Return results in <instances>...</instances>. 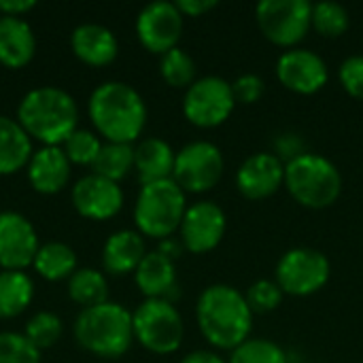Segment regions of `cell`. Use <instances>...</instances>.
I'll return each instance as SVG.
<instances>
[{"label":"cell","instance_id":"obj_1","mask_svg":"<svg viewBox=\"0 0 363 363\" xmlns=\"http://www.w3.org/2000/svg\"><path fill=\"white\" fill-rule=\"evenodd\" d=\"M253 311L240 291L228 283H215L202 289L196 304V321L202 338L219 349L234 351L251 338Z\"/></svg>","mask_w":363,"mask_h":363},{"label":"cell","instance_id":"obj_2","mask_svg":"<svg viewBox=\"0 0 363 363\" xmlns=\"http://www.w3.org/2000/svg\"><path fill=\"white\" fill-rule=\"evenodd\" d=\"M89 119L106 143L132 145L145 130L147 104L143 96L123 81L98 85L87 102Z\"/></svg>","mask_w":363,"mask_h":363},{"label":"cell","instance_id":"obj_3","mask_svg":"<svg viewBox=\"0 0 363 363\" xmlns=\"http://www.w3.org/2000/svg\"><path fill=\"white\" fill-rule=\"evenodd\" d=\"M74 98L53 85L30 89L17 106V123L45 147H60L77 130Z\"/></svg>","mask_w":363,"mask_h":363},{"label":"cell","instance_id":"obj_4","mask_svg":"<svg viewBox=\"0 0 363 363\" xmlns=\"http://www.w3.org/2000/svg\"><path fill=\"white\" fill-rule=\"evenodd\" d=\"M72 332L79 347L104 359H117L125 355L134 342L132 313L117 302L83 308Z\"/></svg>","mask_w":363,"mask_h":363},{"label":"cell","instance_id":"obj_5","mask_svg":"<svg viewBox=\"0 0 363 363\" xmlns=\"http://www.w3.org/2000/svg\"><path fill=\"white\" fill-rule=\"evenodd\" d=\"M285 189L300 206L323 211L340 198L342 174L330 157L306 151L285 164Z\"/></svg>","mask_w":363,"mask_h":363},{"label":"cell","instance_id":"obj_6","mask_svg":"<svg viewBox=\"0 0 363 363\" xmlns=\"http://www.w3.org/2000/svg\"><path fill=\"white\" fill-rule=\"evenodd\" d=\"M187 194L172 181H155L140 187L134 204L136 232L147 238H170L179 232L187 211Z\"/></svg>","mask_w":363,"mask_h":363},{"label":"cell","instance_id":"obj_7","mask_svg":"<svg viewBox=\"0 0 363 363\" xmlns=\"http://www.w3.org/2000/svg\"><path fill=\"white\" fill-rule=\"evenodd\" d=\"M134 340L155 355L177 353L183 345L185 323L168 300H145L132 313Z\"/></svg>","mask_w":363,"mask_h":363},{"label":"cell","instance_id":"obj_8","mask_svg":"<svg viewBox=\"0 0 363 363\" xmlns=\"http://www.w3.org/2000/svg\"><path fill=\"white\" fill-rule=\"evenodd\" d=\"M259 32L277 47H298L313 28V4L308 0H262L255 6Z\"/></svg>","mask_w":363,"mask_h":363},{"label":"cell","instance_id":"obj_9","mask_svg":"<svg viewBox=\"0 0 363 363\" xmlns=\"http://www.w3.org/2000/svg\"><path fill=\"white\" fill-rule=\"evenodd\" d=\"M332 277L328 255L313 247H294L285 251L277 264L274 281L285 296L306 298L321 291Z\"/></svg>","mask_w":363,"mask_h":363},{"label":"cell","instance_id":"obj_10","mask_svg":"<svg viewBox=\"0 0 363 363\" xmlns=\"http://www.w3.org/2000/svg\"><path fill=\"white\" fill-rule=\"evenodd\" d=\"M236 108L232 94V81L219 74H206L196 79L183 96L185 119L202 130L223 125Z\"/></svg>","mask_w":363,"mask_h":363},{"label":"cell","instance_id":"obj_11","mask_svg":"<svg viewBox=\"0 0 363 363\" xmlns=\"http://www.w3.org/2000/svg\"><path fill=\"white\" fill-rule=\"evenodd\" d=\"M225 157L211 140H191L177 151L172 181L185 194H206L221 181Z\"/></svg>","mask_w":363,"mask_h":363},{"label":"cell","instance_id":"obj_12","mask_svg":"<svg viewBox=\"0 0 363 363\" xmlns=\"http://www.w3.org/2000/svg\"><path fill=\"white\" fill-rule=\"evenodd\" d=\"M228 232V215L213 200H200L187 206L179 228V240L185 251L204 255L217 249Z\"/></svg>","mask_w":363,"mask_h":363},{"label":"cell","instance_id":"obj_13","mask_svg":"<svg viewBox=\"0 0 363 363\" xmlns=\"http://www.w3.org/2000/svg\"><path fill=\"white\" fill-rule=\"evenodd\" d=\"M183 13L177 2L155 0L140 9L136 17V36L140 45L157 55L179 47L183 34Z\"/></svg>","mask_w":363,"mask_h":363},{"label":"cell","instance_id":"obj_14","mask_svg":"<svg viewBox=\"0 0 363 363\" xmlns=\"http://www.w3.org/2000/svg\"><path fill=\"white\" fill-rule=\"evenodd\" d=\"M279 83L300 96H311L321 91L330 81L328 62L313 49L294 47L285 49L277 60Z\"/></svg>","mask_w":363,"mask_h":363},{"label":"cell","instance_id":"obj_15","mask_svg":"<svg viewBox=\"0 0 363 363\" xmlns=\"http://www.w3.org/2000/svg\"><path fill=\"white\" fill-rule=\"evenodd\" d=\"M236 189L247 200H266L285 187V162L274 151L251 153L234 174Z\"/></svg>","mask_w":363,"mask_h":363},{"label":"cell","instance_id":"obj_16","mask_svg":"<svg viewBox=\"0 0 363 363\" xmlns=\"http://www.w3.org/2000/svg\"><path fill=\"white\" fill-rule=\"evenodd\" d=\"M38 236L32 223L15 213H0V268L2 270H19L23 272L34 264L38 253Z\"/></svg>","mask_w":363,"mask_h":363},{"label":"cell","instance_id":"obj_17","mask_svg":"<svg viewBox=\"0 0 363 363\" xmlns=\"http://www.w3.org/2000/svg\"><path fill=\"white\" fill-rule=\"evenodd\" d=\"M72 204L81 217L91 221H106L121 211L123 191L119 183L102 179L91 172L74 183Z\"/></svg>","mask_w":363,"mask_h":363},{"label":"cell","instance_id":"obj_18","mask_svg":"<svg viewBox=\"0 0 363 363\" xmlns=\"http://www.w3.org/2000/svg\"><path fill=\"white\" fill-rule=\"evenodd\" d=\"M134 281L147 300H168L174 304V298H179L174 262L162 255L157 249L145 255L134 272Z\"/></svg>","mask_w":363,"mask_h":363},{"label":"cell","instance_id":"obj_19","mask_svg":"<svg viewBox=\"0 0 363 363\" xmlns=\"http://www.w3.org/2000/svg\"><path fill=\"white\" fill-rule=\"evenodd\" d=\"M70 179V162L62 147H43L32 153L28 164V181L34 191L51 196L66 187Z\"/></svg>","mask_w":363,"mask_h":363},{"label":"cell","instance_id":"obj_20","mask_svg":"<svg viewBox=\"0 0 363 363\" xmlns=\"http://www.w3.org/2000/svg\"><path fill=\"white\" fill-rule=\"evenodd\" d=\"M145 236L136 230H119L108 236L102 249V266L108 274L123 277L136 272L147 255Z\"/></svg>","mask_w":363,"mask_h":363},{"label":"cell","instance_id":"obj_21","mask_svg":"<svg viewBox=\"0 0 363 363\" xmlns=\"http://www.w3.org/2000/svg\"><path fill=\"white\" fill-rule=\"evenodd\" d=\"M70 45L74 55L89 66H106L119 53L117 36L100 23H81L72 30Z\"/></svg>","mask_w":363,"mask_h":363},{"label":"cell","instance_id":"obj_22","mask_svg":"<svg viewBox=\"0 0 363 363\" xmlns=\"http://www.w3.org/2000/svg\"><path fill=\"white\" fill-rule=\"evenodd\" d=\"M36 38L30 23L21 17L0 15V64L6 68H23L32 62Z\"/></svg>","mask_w":363,"mask_h":363},{"label":"cell","instance_id":"obj_23","mask_svg":"<svg viewBox=\"0 0 363 363\" xmlns=\"http://www.w3.org/2000/svg\"><path fill=\"white\" fill-rule=\"evenodd\" d=\"M177 151L164 138L151 136L134 147V170L143 185L172 179Z\"/></svg>","mask_w":363,"mask_h":363},{"label":"cell","instance_id":"obj_24","mask_svg":"<svg viewBox=\"0 0 363 363\" xmlns=\"http://www.w3.org/2000/svg\"><path fill=\"white\" fill-rule=\"evenodd\" d=\"M32 157V138L11 117L0 115V174H15Z\"/></svg>","mask_w":363,"mask_h":363},{"label":"cell","instance_id":"obj_25","mask_svg":"<svg viewBox=\"0 0 363 363\" xmlns=\"http://www.w3.org/2000/svg\"><path fill=\"white\" fill-rule=\"evenodd\" d=\"M34 298V283L26 272L2 270L0 272V319L19 317Z\"/></svg>","mask_w":363,"mask_h":363},{"label":"cell","instance_id":"obj_26","mask_svg":"<svg viewBox=\"0 0 363 363\" xmlns=\"http://www.w3.org/2000/svg\"><path fill=\"white\" fill-rule=\"evenodd\" d=\"M32 266L45 281H64L77 272V255L64 242H47L38 247Z\"/></svg>","mask_w":363,"mask_h":363},{"label":"cell","instance_id":"obj_27","mask_svg":"<svg viewBox=\"0 0 363 363\" xmlns=\"http://www.w3.org/2000/svg\"><path fill=\"white\" fill-rule=\"evenodd\" d=\"M68 296L83 308L108 302V285L104 274L94 268H77V272L68 279Z\"/></svg>","mask_w":363,"mask_h":363},{"label":"cell","instance_id":"obj_28","mask_svg":"<svg viewBox=\"0 0 363 363\" xmlns=\"http://www.w3.org/2000/svg\"><path fill=\"white\" fill-rule=\"evenodd\" d=\"M134 168V147L123 143H104L91 170L94 174L119 183Z\"/></svg>","mask_w":363,"mask_h":363},{"label":"cell","instance_id":"obj_29","mask_svg":"<svg viewBox=\"0 0 363 363\" xmlns=\"http://www.w3.org/2000/svg\"><path fill=\"white\" fill-rule=\"evenodd\" d=\"M160 74L170 87H183L187 89L198 77L196 60L181 47H174L160 55Z\"/></svg>","mask_w":363,"mask_h":363},{"label":"cell","instance_id":"obj_30","mask_svg":"<svg viewBox=\"0 0 363 363\" xmlns=\"http://www.w3.org/2000/svg\"><path fill=\"white\" fill-rule=\"evenodd\" d=\"M228 363H289L285 349L270 338H249L230 351Z\"/></svg>","mask_w":363,"mask_h":363},{"label":"cell","instance_id":"obj_31","mask_svg":"<svg viewBox=\"0 0 363 363\" xmlns=\"http://www.w3.org/2000/svg\"><path fill=\"white\" fill-rule=\"evenodd\" d=\"M351 26L349 9L334 0H323L313 4V30L325 38L342 36Z\"/></svg>","mask_w":363,"mask_h":363},{"label":"cell","instance_id":"obj_32","mask_svg":"<svg viewBox=\"0 0 363 363\" xmlns=\"http://www.w3.org/2000/svg\"><path fill=\"white\" fill-rule=\"evenodd\" d=\"M64 325L62 319L53 313H36L28 323H26V332L23 336L32 342V347H36L38 351L43 349H51L57 345V340L62 338Z\"/></svg>","mask_w":363,"mask_h":363},{"label":"cell","instance_id":"obj_33","mask_svg":"<svg viewBox=\"0 0 363 363\" xmlns=\"http://www.w3.org/2000/svg\"><path fill=\"white\" fill-rule=\"evenodd\" d=\"M62 149H64V153H66V157H68L70 164L94 166V162H96V157H98V153L102 149V143H100V138L94 132L79 130L77 128L66 138V143L62 145Z\"/></svg>","mask_w":363,"mask_h":363},{"label":"cell","instance_id":"obj_34","mask_svg":"<svg viewBox=\"0 0 363 363\" xmlns=\"http://www.w3.org/2000/svg\"><path fill=\"white\" fill-rule=\"evenodd\" d=\"M245 298H247L253 315H266L281 306L285 294L274 279H259L249 285V289L245 291Z\"/></svg>","mask_w":363,"mask_h":363},{"label":"cell","instance_id":"obj_35","mask_svg":"<svg viewBox=\"0 0 363 363\" xmlns=\"http://www.w3.org/2000/svg\"><path fill=\"white\" fill-rule=\"evenodd\" d=\"M0 363H40V351L23 334L0 332Z\"/></svg>","mask_w":363,"mask_h":363},{"label":"cell","instance_id":"obj_36","mask_svg":"<svg viewBox=\"0 0 363 363\" xmlns=\"http://www.w3.org/2000/svg\"><path fill=\"white\" fill-rule=\"evenodd\" d=\"M338 81L349 96L363 100V55H349L340 62Z\"/></svg>","mask_w":363,"mask_h":363},{"label":"cell","instance_id":"obj_37","mask_svg":"<svg viewBox=\"0 0 363 363\" xmlns=\"http://www.w3.org/2000/svg\"><path fill=\"white\" fill-rule=\"evenodd\" d=\"M266 91V83L255 72H245L232 81V94L236 104H255Z\"/></svg>","mask_w":363,"mask_h":363},{"label":"cell","instance_id":"obj_38","mask_svg":"<svg viewBox=\"0 0 363 363\" xmlns=\"http://www.w3.org/2000/svg\"><path fill=\"white\" fill-rule=\"evenodd\" d=\"M274 153L287 164L289 160L306 153V149H304V143H302V138L298 134H281L274 140Z\"/></svg>","mask_w":363,"mask_h":363},{"label":"cell","instance_id":"obj_39","mask_svg":"<svg viewBox=\"0 0 363 363\" xmlns=\"http://www.w3.org/2000/svg\"><path fill=\"white\" fill-rule=\"evenodd\" d=\"M183 17H200L217 6V0H179L177 2Z\"/></svg>","mask_w":363,"mask_h":363},{"label":"cell","instance_id":"obj_40","mask_svg":"<svg viewBox=\"0 0 363 363\" xmlns=\"http://www.w3.org/2000/svg\"><path fill=\"white\" fill-rule=\"evenodd\" d=\"M34 0H0V15L9 17H21L30 9H34Z\"/></svg>","mask_w":363,"mask_h":363},{"label":"cell","instance_id":"obj_41","mask_svg":"<svg viewBox=\"0 0 363 363\" xmlns=\"http://www.w3.org/2000/svg\"><path fill=\"white\" fill-rule=\"evenodd\" d=\"M179 363H228L225 357H221L219 353L215 351H206V349H200V351H191L187 353Z\"/></svg>","mask_w":363,"mask_h":363},{"label":"cell","instance_id":"obj_42","mask_svg":"<svg viewBox=\"0 0 363 363\" xmlns=\"http://www.w3.org/2000/svg\"><path fill=\"white\" fill-rule=\"evenodd\" d=\"M157 251L162 253V255H166L168 259H179L181 257V253L185 251V247H183V242L179 240V238H174V236H170V238H164V240H160V247H157Z\"/></svg>","mask_w":363,"mask_h":363}]
</instances>
